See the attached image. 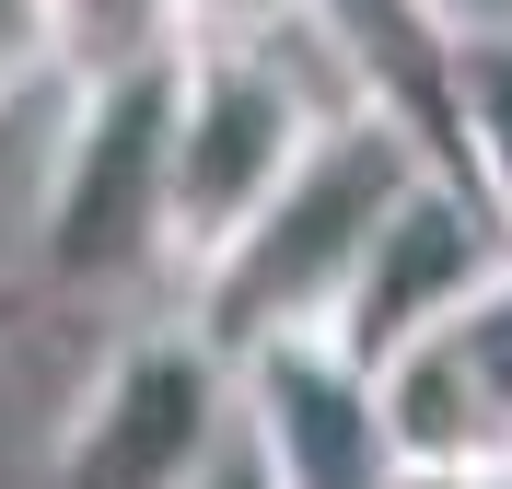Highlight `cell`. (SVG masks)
I'll return each instance as SVG.
<instances>
[{
  "label": "cell",
  "instance_id": "cell-1",
  "mask_svg": "<svg viewBox=\"0 0 512 489\" xmlns=\"http://www.w3.org/2000/svg\"><path fill=\"white\" fill-rule=\"evenodd\" d=\"M431 129H419L408 105H350V117H326L315 140H303V163H291L280 187H268V210H256L245 233H233L222 257L187 268V315L222 338L233 361L280 350V338H326L338 326V303H350L361 257H373L384 210L431 175Z\"/></svg>",
  "mask_w": 512,
  "mask_h": 489
},
{
  "label": "cell",
  "instance_id": "cell-2",
  "mask_svg": "<svg viewBox=\"0 0 512 489\" xmlns=\"http://www.w3.org/2000/svg\"><path fill=\"white\" fill-rule=\"evenodd\" d=\"M245 443V361L198 315H140L70 385L47 431V489H198Z\"/></svg>",
  "mask_w": 512,
  "mask_h": 489
},
{
  "label": "cell",
  "instance_id": "cell-3",
  "mask_svg": "<svg viewBox=\"0 0 512 489\" xmlns=\"http://www.w3.org/2000/svg\"><path fill=\"white\" fill-rule=\"evenodd\" d=\"M163 105L175 59L117 82H59V140L35 175V292H128L140 268H175L163 245Z\"/></svg>",
  "mask_w": 512,
  "mask_h": 489
},
{
  "label": "cell",
  "instance_id": "cell-4",
  "mask_svg": "<svg viewBox=\"0 0 512 489\" xmlns=\"http://www.w3.org/2000/svg\"><path fill=\"white\" fill-rule=\"evenodd\" d=\"M501 268H512V245H501V222L478 210V187H454L443 163H431V175L384 210L373 257H361L350 303H338V326H326V350L373 373V361H396L408 338H431L454 303H478Z\"/></svg>",
  "mask_w": 512,
  "mask_h": 489
},
{
  "label": "cell",
  "instance_id": "cell-5",
  "mask_svg": "<svg viewBox=\"0 0 512 489\" xmlns=\"http://www.w3.org/2000/svg\"><path fill=\"white\" fill-rule=\"evenodd\" d=\"M245 443L268 489H384V466H396L373 420V373L338 361L326 338H280L245 361Z\"/></svg>",
  "mask_w": 512,
  "mask_h": 489
},
{
  "label": "cell",
  "instance_id": "cell-6",
  "mask_svg": "<svg viewBox=\"0 0 512 489\" xmlns=\"http://www.w3.org/2000/svg\"><path fill=\"white\" fill-rule=\"evenodd\" d=\"M431 152L454 187H478V210L512 245V35H454L431 47Z\"/></svg>",
  "mask_w": 512,
  "mask_h": 489
},
{
  "label": "cell",
  "instance_id": "cell-7",
  "mask_svg": "<svg viewBox=\"0 0 512 489\" xmlns=\"http://www.w3.org/2000/svg\"><path fill=\"white\" fill-rule=\"evenodd\" d=\"M47 35H59V82H117V70H163L187 47L175 0H47Z\"/></svg>",
  "mask_w": 512,
  "mask_h": 489
},
{
  "label": "cell",
  "instance_id": "cell-8",
  "mask_svg": "<svg viewBox=\"0 0 512 489\" xmlns=\"http://www.w3.org/2000/svg\"><path fill=\"white\" fill-rule=\"evenodd\" d=\"M59 82V35H47V0H0V117L24 94Z\"/></svg>",
  "mask_w": 512,
  "mask_h": 489
},
{
  "label": "cell",
  "instance_id": "cell-9",
  "mask_svg": "<svg viewBox=\"0 0 512 489\" xmlns=\"http://www.w3.org/2000/svg\"><path fill=\"white\" fill-rule=\"evenodd\" d=\"M291 12H315V0H175L187 47H222V35H268V24H291Z\"/></svg>",
  "mask_w": 512,
  "mask_h": 489
},
{
  "label": "cell",
  "instance_id": "cell-10",
  "mask_svg": "<svg viewBox=\"0 0 512 489\" xmlns=\"http://www.w3.org/2000/svg\"><path fill=\"white\" fill-rule=\"evenodd\" d=\"M431 47H454V35H512V0H396Z\"/></svg>",
  "mask_w": 512,
  "mask_h": 489
},
{
  "label": "cell",
  "instance_id": "cell-11",
  "mask_svg": "<svg viewBox=\"0 0 512 489\" xmlns=\"http://www.w3.org/2000/svg\"><path fill=\"white\" fill-rule=\"evenodd\" d=\"M384 489H512V466H431V455H396Z\"/></svg>",
  "mask_w": 512,
  "mask_h": 489
},
{
  "label": "cell",
  "instance_id": "cell-12",
  "mask_svg": "<svg viewBox=\"0 0 512 489\" xmlns=\"http://www.w3.org/2000/svg\"><path fill=\"white\" fill-rule=\"evenodd\" d=\"M24 315H35V280H24V268H0V350L24 338Z\"/></svg>",
  "mask_w": 512,
  "mask_h": 489
},
{
  "label": "cell",
  "instance_id": "cell-13",
  "mask_svg": "<svg viewBox=\"0 0 512 489\" xmlns=\"http://www.w3.org/2000/svg\"><path fill=\"white\" fill-rule=\"evenodd\" d=\"M198 489H268V466H256V443H233V455L210 466V478H198Z\"/></svg>",
  "mask_w": 512,
  "mask_h": 489
}]
</instances>
